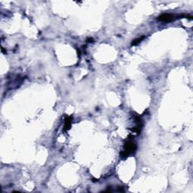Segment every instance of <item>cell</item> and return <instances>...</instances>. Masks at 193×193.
I'll use <instances>...</instances> for the list:
<instances>
[{
	"instance_id": "obj_1",
	"label": "cell",
	"mask_w": 193,
	"mask_h": 193,
	"mask_svg": "<svg viewBox=\"0 0 193 193\" xmlns=\"http://www.w3.org/2000/svg\"><path fill=\"white\" fill-rule=\"evenodd\" d=\"M136 144H134L133 142L131 141L127 142V144H124V151H122V153H120L121 158H126L127 157H128L130 155L133 154L134 152L136 151Z\"/></svg>"
},
{
	"instance_id": "obj_2",
	"label": "cell",
	"mask_w": 193,
	"mask_h": 193,
	"mask_svg": "<svg viewBox=\"0 0 193 193\" xmlns=\"http://www.w3.org/2000/svg\"><path fill=\"white\" fill-rule=\"evenodd\" d=\"M177 16L173 14H162L158 18V20L161 22H171L177 19Z\"/></svg>"
},
{
	"instance_id": "obj_3",
	"label": "cell",
	"mask_w": 193,
	"mask_h": 193,
	"mask_svg": "<svg viewBox=\"0 0 193 193\" xmlns=\"http://www.w3.org/2000/svg\"><path fill=\"white\" fill-rule=\"evenodd\" d=\"M71 123H72V119H71L70 116H68V117L66 118L65 124H64V131H67L70 128Z\"/></svg>"
},
{
	"instance_id": "obj_4",
	"label": "cell",
	"mask_w": 193,
	"mask_h": 193,
	"mask_svg": "<svg viewBox=\"0 0 193 193\" xmlns=\"http://www.w3.org/2000/svg\"><path fill=\"white\" fill-rule=\"evenodd\" d=\"M146 38L145 35H142L141 37L140 38H137V39H136L135 40H134L133 42H132V43H131V45H136L137 44H139V43L141 41H143L144 39Z\"/></svg>"
}]
</instances>
